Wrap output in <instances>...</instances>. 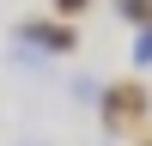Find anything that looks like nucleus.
I'll use <instances>...</instances> for the list:
<instances>
[{
    "label": "nucleus",
    "instance_id": "1",
    "mask_svg": "<svg viewBox=\"0 0 152 146\" xmlns=\"http://www.w3.org/2000/svg\"><path fill=\"white\" fill-rule=\"evenodd\" d=\"M97 104H104V128L110 134H134L146 122V85L140 79H122V85H104V91H97Z\"/></svg>",
    "mask_w": 152,
    "mask_h": 146
},
{
    "label": "nucleus",
    "instance_id": "2",
    "mask_svg": "<svg viewBox=\"0 0 152 146\" xmlns=\"http://www.w3.org/2000/svg\"><path fill=\"white\" fill-rule=\"evenodd\" d=\"M24 43H43L49 55H67V49H79V31H73V18H24L18 24Z\"/></svg>",
    "mask_w": 152,
    "mask_h": 146
},
{
    "label": "nucleus",
    "instance_id": "3",
    "mask_svg": "<svg viewBox=\"0 0 152 146\" xmlns=\"http://www.w3.org/2000/svg\"><path fill=\"white\" fill-rule=\"evenodd\" d=\"M134 67H152V24H140V36H134Z\"/></svg>",
    "mask_w": 152,
    "mask_h": 146
},
{
    "label": "nucleus",
    "instance_id": "4",
    "mask_svg": "<svg viewBox=\"0 0 152 146\" xmlns=\"http://www.w3.org/2000/svg\"><path fill=\"white\" fill-rule=\"evenodd\" d=\"M91 6H97V0H55L61 18H79V12H91Z\"/></svg>",
    "mask_w": 152,
    "mask_h": 146
},
{
    "label": "nucleus",
    "instance_id": "5",
    "mask_svg": "<svg viewBox=\"0 0 152 146\" xmlns=\"http://www.w3.org/2000/svg\"><path fill=\"white\" fill-rule=\"evenodd\" d=\"M140 24H152V0H146V12H140Z\"/></svg>",
    "mask_w": 152,
    "mask_h": 146
},
{
    "label": "nucleus",
    "instance_id": "6",
    "mask_svg": "<svg viewBox=\"0 0 152 146\" xmlns=\"http://www.w3.org/2000/svg\"><path fill=\"white\" fill-rule=\"evenodd\" d=\"M146 146H152V140H146Z\"/></svg>",
    "mask_w": 152,
    "mask_h": 146
}]
</instances>
